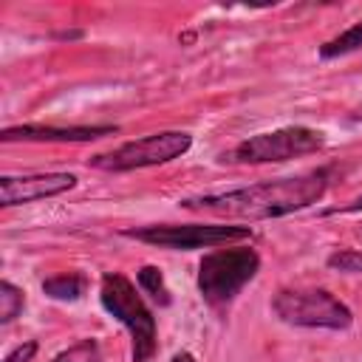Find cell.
Here are the masks:
<instances>
[{"label": "cell", "mask_w": 362, "mask_h": 362, "mask_svg": "<svg viewBox=\"0 0 362 362\" xmlns=\"http://www.w3.org/2000/svg\"><path fill=\"white\" fill-rule=\"evenodd\" d=\"M23 291L14 286V283H8V280H3L0 283V322H11L20 311H23Z\"/></svg>", "instance_id": "4fadbf2b"}, {"label": "cell", "mask_w": 362, "mask_h": 362, "mask_svg": "<svg viewBox=\"0 0 362 362\" xmlns=\"http://www.w3.org/2000/svg\"><path fill=\"white\" fill-rule=\"evenodd\" d=\"M257 269H260V255L255 249L246 246L215 249L204 255L198 266V291L212 308H221L235 300V294L257 274Z\"/></svg>", "instance_id": "3957f363"}, {"label": "cell", "mask_w": 362, "mask_h": 362, "mask_svg": "<svg viewBox=\"0 0 362 362\" xmlns=\"http://www.w3.org/2000/svg\"><path fill=\"white\" fill-rule=\"evenodd\" d=\"M76 184V175L71 173H34V175H6L0 178V204L3 206H20L40 198L59 195Z\"/></svg>", "instance_id": "ba28073f"}, {"label": "cell", "mask_w": 362, "mask_h": 362, "mask_svg": "<svg viewBox=\"0 0 362 362\" xmlns=\"http://www.w3.org/2000/svg\"><path fill=\"white\" fill-rule=\"evenodd\" d=\"M51 362H99V345L93 339H82V342L71 345L68 351L57 354Z\"/></svg>", "instance_id": "5bb4252c"}, {"label": "cell", "mask_w": 362, "mask_h": 362, "mask_svg": "<svg viewBox=\"0 0 362 362\" xmlns=\"http://www.w3.org/2000/svg\"><path fill=\"white\" fill-rule=\"evenodd\" d=\"M192 144V136L184 130H164V133H153L136 141H127L110 153H99L90 158V167L96 170H107V173H127V170H139V167H156V164H167L178 156H184Z\"/></svg>", "instance_id": "8992f818"}, {"label": "cell", "mask_w": 362, "mask_h": 362, "mask_svg": "<svg viewBox=\"0 0 362 362\" xmlns=\"http://www.w3.org/2000/svg\"><path fill=\"white\" fill-rule=\"evenodd\" d=\"M116 133L113 124H99V127H54V124H17V127H6L0 133L3 141H93L102 136Z\"/></svg>", "instance_id": "9c48e42d"}, {"label": "cell", "mask_w": 362, "mask_h": 362, "mask_svg": "<svg viewBox=\"0 0 362 362\" xmlns=\"http://www.w3.org/2000/svg\"><path fill=\"white\" fill-rule=\"evenodd\" d=\"M354 209H362V198H356L354 204H348V206H345L342 212H354Z\"/></svg>", "instance_id": "ac0fdd59"}, {"label": "cell", "mask_w": 362, "mask_h": 362, "mask_svg": "<svg viewBox=\"0 0 362 362\" xmlns=\"http://www.w3.org/2000/svg\"><path fill=\"white\" fill-rule=\"evenodd\" d=\"M173 362H195V359H192V354L181 351V354H175V356H173Z\"/></svg>", "instance_id": "e0dca14e"}, {"label": "cell", "mask_w": 362, "mask_h": 362, "mask_svg": "<svg viewBox=\"0 0 362 362\" xmlns=\"http://www.w3.org/2000/svg\"><path fill=\"white\" fill-rule=\"evenodd\" d=\"M272 308L283 322L300 328L345 331L354 322L348 305L325 288H283L274 294Z\"/></svg>", "instance_id": "277c9868"}, {"label": "cell", "mask_w": 362, "mask_h": 362, "mask_svg": "<svg viewBox=\"0 0 362 362\" xmlns=\"http://www.w3.org/2000/svg\"><path fill=\"white\" fill-rule=\"evenodd\" d=\"M325 187H328V170H311L303 175L260 181V184H249L229 192L192 195V198H184L181 206L192 212H209L218 218L263 221V218H280L317 204L325 195Z\"/></svg>", "instance_id": "6da1fadb"}, {"label": "cell", "mask_w": 362, "mask_h": 362, "mask_svg": "<svg viewBox=\"0 0 362 362\" xmlns=\"http://www.w3.org/2000/svg\"><path fill=\"white\" fill-rule=\"evenodd\" d=\"M139 286L153 297V303H158V305H170V303H173L161 269H156V266H141V269H139Z\"/></svg>", "instance_id": "7c38bea8"}, {"label": "cell", "mask_w": 362, "mask_h": 362, "mask_svg": "<svg viewBox=\"0 0 362 362\" xmlns=\"http://www.w3.org/2000/svg\"><path fill=\"white\" fill-rule=\"evenodd\" d=\"M322 147H325V139H322L320 130L291 124V127H280V130H272V133H257V136L240 141L229 153V161H238V164H277V161H291V158L317 153Z\"/></svg>", "instance_id": "5b68a950"}, {"label": "cell", "mask_w": 362, "mask_h": 362, "mask_svg": "<svg viewBox=\"0 0 362 362\" xmlns=\"http://www.w3.org/2000/svg\"><path fill=\"white\" fill-rule=\"evenodd\" d=\"M122 235L144 240L150 246L189 252V249H209V246H223V243L252 238V229L232 226V223H153V226L124 229Z\"/></svg>", "instance_id": "52a82bcc"}, {"label": "cell", "mask_w": 362, "mask_h": 362, "mask_svg": "<svg viewBox=\"0 0 362 362\" xmlns=\"http://www.w3.org/2000/svg\"><path fill=\"white\" fill-rule=\"evenodd\" d=\"M102 305L107 314H113L133 339V362H150L156 356L158 339H156V317L153 311L144 305L141 294L136 291V286L119 274L110 272L102 277V288H99Z\"/></svg>", "instance_id": "7a4b0ae2"}, {"label": "cell", "mask_w": 362, "mask_h": 362, "mask_svg": "<svg viewBox=\"0 0 362 362\" xmlns=\"http://www.w3.org/2000/svg\"><path fill=\"white\" fill-rule=\"evenodd\" d=\"M34 354H37V342H23V345H17L3 362H31Z\"/></svg>", "instance_id": "2e32d148"}, {"label": "cell", "mask_w": 362, "mask_h": 362, "mask_svg": "<svg viewBox=\"0 0 362 362\" xmlns=\"http://www.w3.org/2000/svg\"><path fill=\"white\" fill-rule=\"evenodd\" d=\"M328 266L337 269V272H348V274H362V252H354V249H342V252H334L328 257Z\"/></svg>", "instance_id": "9a60e30c"}, {"label": "cell", "mask_w": 362, "mask_h": 362, "mask_svg": "<svg viewBox=\"0 0 362 362\" xmlns=\"http://www.w3.org/2000/svg\"><path fill=\"white\" fill-rule=\"evenodd\" d=\"M362 48V20L354 23L351 28H345L342 34H337L334 40H328L325 45H320V57L322 59H334V57H345Z\"/></svg>", "instance_id": "30bf717a"}, {"label": "cell", "mask_w": 362, "mask_h": 362, "mask_svg": "<svg viewBox=\"0 0 362 362\" xmlns=\"http://www.w3.org/2000/svg\"><path fill=\"white\" fill-rule=\"evenodd\" d=\"M42 291L54 300H79L82 291H85V277L82 274H57V277H48L42 283Z\"/></svg>", "instance_id": "8fae6325"}]
</instances>
